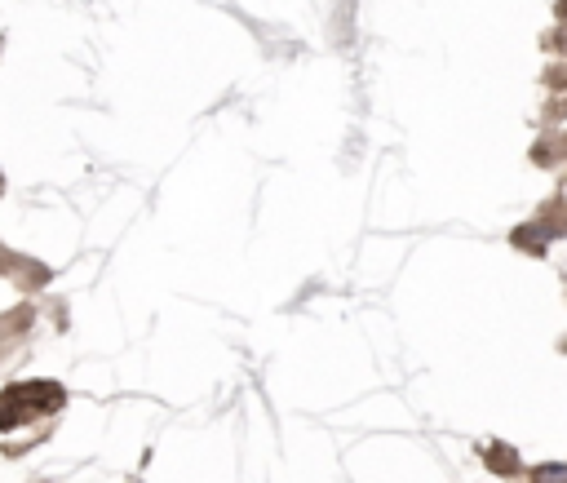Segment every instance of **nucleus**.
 Here are the masks:
<instances>
[{"label":"nucleus","instance_id":"f257e3e1","mask_svg":"<svg viewBox=\"0 0 567 483\" xmlns=\"http://www.w3.org/2000/svg\"><path fill=\"white\" fill-rule=\"evenodd\" d=\"M63 404V390L49 386V382H32V386H18L0 395V430L5 426H23L27 417L49 413V408Z\"/></svg>","mask_w":567,"mask_h":483},{"label":"nucleus","instance_id":"f03ea898","mask_svg":"<svg viewBox=\"0 0 567 483\" xmlns=\"http://www.w3.org/2000/svg\"><path fill=\"white\" fill-rule=\"evenodd\" d=\"M532 483H567V466H536Z\"/></svg>","mask_w":567,"mask_h":483}]
</instances>
